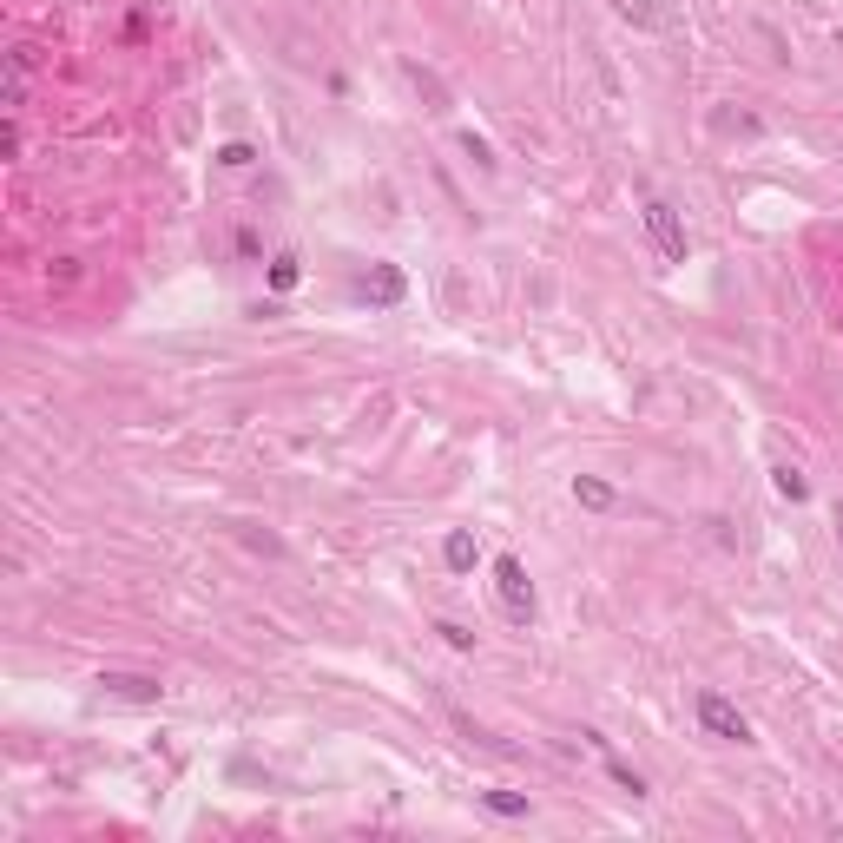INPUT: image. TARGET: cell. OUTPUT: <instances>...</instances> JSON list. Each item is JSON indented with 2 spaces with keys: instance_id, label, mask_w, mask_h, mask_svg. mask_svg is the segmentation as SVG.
Here are the masks:
<instances>
[{
  "instance_id": "obj_12",
  "label": "cell",
  "mask_w": 843,
  "mask_h": 843,
  "mask_svg": "<svg viewBox=\"0 0 843 843\" xmlns=\"http://www.w3.org/2000/svg\"><path fill=\"white\" fill-rule=\"evenodd\" d=\"M606 778L620 784V791H626V797H646V778H639L633 764H620V758H606Z\"/></svg>"
},
{
  "instance_id": "obj_7",
  "label": "cell",
  "mask_w": 843,
  "mask_h": 843,
  "mask_svg": "<svg viewBox=\"0 0 843 843\" xmlns=\"http://www.w3.org/2000/svg\"><path fill=\"white\" fill-rule=\"evenodd\" d=\"M475 554H481V547H475V534H468V527H455V534L442 541V560H448L455 573H468V567H475Z\"/></svg>"
},
{
  "instance_id": "obj_3",
  "label": "cell",
  "mask_w": 843,
  "mask_h": 843,
  "mask_svg": "<svg viewBox=\"0 0 843 843\" xmlns=\"http://www.w3.org/2000/svg\"><path fill=\"white\" fill-rule=\"evenodd\" d=\"M646 231H653V244H659V257H666V264H685V251H692V244H685V224H679V211H672L666 198H653V205H646Z\"/></svg>"
},
{
  "instance_id": "obj_10",
  "label": "cell",
  "mask_w": 843,
  "mask_h": 843,
  "mask_svg": "<svg viewBox=\"0 0 843 843\" xmlns=\"http://www.w3.org/2000/svg\"><path fill=\"white\" fill-rule=\"evenodd\" d=\"M771 488H778L784 501H804V494H811V481H804V475H797L791 462H784V468H771Z\"/></svg>"
},
{
  "instance_id": "obj_6",
  "label": "cell",
  "mask_w": 843,
  "mask_h": 843,
  "mask_svg": "<svg viewBox=\"0 0 843 843\" xmlns=\"http://www.w3.org/2000/svg\"><path fill=\"white\" fill-rule=\"evenodd\" d=\"M573 501H580V508H593V514H606V508H613V481H600V475H573Z\"/></svg>"
},
{
  "instance_id": "obj_16",
  "label": "cell",
  "mask_w": 843,
  "mask_h": 843,
  "mask_svg": "<svg viewBox=\"0 0 843 843\" xmlns=\"http://www.w3.org/2000/svg\"><path fill=\"white\" fill-rule=\"evenodd\" d=\"M837 541H843V508H837Z\"/></svg>"
},
{
  "instance_id": "obj_14",
  "label": "cell",
  "mask_w": 843,
  "mask_h": 843,
  "mask_svg": "<svg viewBox=\"0 0 843 843\" xmlns=\"http://www.w3.org/2000/svg\"><path fill=\"white\" fill-rule=\"evenodd\" d=\"M435 633H442L448 646H455V653H475V633H468L462 620H435Z\"/></svg>"
},
{
  "instance_id": "obj_1",
  "label": "cell",
  "mask_w": 843,
  "mask_h": 843,
  "mask_svg": "<svg viewBox=\"0 0 843 843\" xmlns=\"http://www.w3.org/2000/svg\"><path fill=\"white\" fill-rule=\"evenodd\" d=\"M699 725L712 738H725V745H751V718L738 712L725 692H699Z\"/></svg>"
},
{
  "instance_id": "obj_15",
  "label": "cell",
  "mask_w": 843,
  "mask_h": 843,
  "mask_svg": "<svg viewBox=\"0 0 843 843\" xmlns=\"http://www.w3.org/2000/svg\"><path fill=\"white\" fill-rule=\"evenodd\" d=\"M462 152H468V159L481 165V172H494V145H488V139H475V132H462Z\"/></svg>"
},
{
  "instance_id": "obj_5",
  "label": "cell",
  "mask_w": 843,
  "mask_h": 843,
  "mask_svg": "<svg viewBox=\"0 0 843 843\" xmlns=\"http://www.w3.org/2000/svg\"><path fill=\"white\" fill-rule=\"evenodd\" d=\"M363 297H369V303H402V297H409V277H402V264H369Z\"/></svg>"
},
{
  "instance_id": "obj_11",
  "label": "cell",
  "mask_w": 843,
  "mask_h": 843,
  "mask_svg": "<svg viewBox=\"0 0 843 843\" xmlns=\"http://www.w3.org/2000/svg\"><path fill=\"white\" fill-rule=\"evenodd\" d=\"M481 804H488L494 817H527V797L521 791H481Z\"/></svg>"
},
{
  "instance_id": "obj_9",
  "label": "cell",
  "mask_w": 843,
  "mask_h": 843,
  "mask_svg": "<svg viewBox=\"0 0 843 843\" xmlns=\"http://www.w3.org/2000/svg\"><path fill=\"white\" fill-rule=\"evenodd\" d=\"M613 14L633 27H659V0H613Z\"/></svg>"
},
{
  "instance_id": "obj_2",
  "label": "cell",
  "mask_w": 843,
  "mask_h": 843,
  "mask_svg": "<svg viewBox=\"0 0 843 843\" xmlns=\"http://www.w3.org/2000/svg\"><path fill=\"white\" fill-rule=\"evenodd\" d=\"M494 587H501V606H508V620H534V580H527V567L514 554L494 560Z\"/></svg>"
},
{
  "instance_id": "obj_13",
  "label": "cell",
  "mask_w": 843,
  "mask_h": 843,
  "mask_svg": "<svg viewBox=\"0 0 843 843\" xmlns=\"http://www.w3.org/2000/svg\"><path fill=\"white\" fill-rule=\"evenodd\" d=\"M218 165H224V172H244V165H257V152L244 139H231V145H218Z\"/></svg>"
},
{
  "instance_id": "obj_4",
  "label": "cell",
  "mask_w": 843,
  "mask_h": 843,
  "mask_svg": "<svg viewBox=\"0 0 843 843\" xmlns=\"http://www.w3.org/2000/svg\"><path fill=\"white\" fill-rule=\"evenodd\" d=\"M99 685H106L112 699H132V705H159V699H165V685L145 679V672H106Z\"/></svg>"
},
{
  "instance_id": "obj_8",
  "label": "cell",
  "mask_w": 843,
  "mask_h": 843,
  "mask_svg": "<svg viewBox=\"0 0 843 843\" xmlns=\"http://www.w3.org/2000/svg\"><path fill=\"white\" fill-rule=\"evenodd\" d=\"M297 284H303V264H297L290 251H277V257H271V290L284 297V290H297Z\"/></svg>"
}]
</instances>
